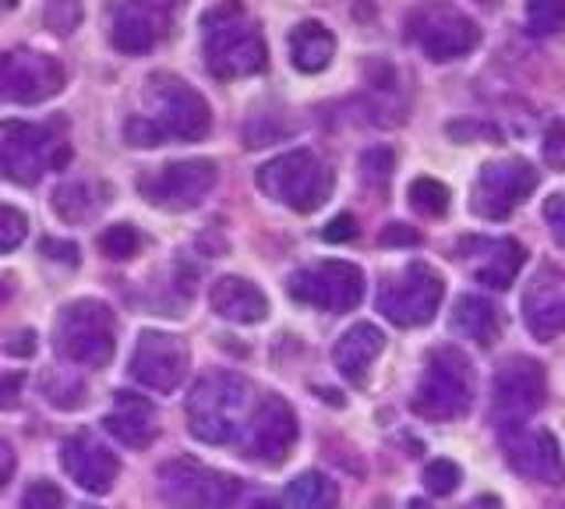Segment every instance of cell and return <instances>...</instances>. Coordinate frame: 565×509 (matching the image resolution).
I'll list each match as a JSON object with an SVG mask.
<instances>
[{
  "instance_id": "6da1fadb",
  "label": "cell",
  "mask_w": 565,
  "mask_h": 509,
  "mask_svg": "<svg viewBox=\"0 0 565 509\" xmlns=\"http://www.w3.org/2000/svg\"><path fill=\"white\" fill-rule=\"evenodd\" d=\"M212 131V110L202 93L173 75H156L149 85V110L124 125L128 146L152 149L163 142H202Z\"/></svg>"
},
{
  "instance_id": "7a4b0ae2",
  "label": "cell",
  "mask_w": 565,
  "mask_h": 509,
  "mask_svg": "<svg viewBox=\"0 0 565 509\" xmlns=\"http://www.w3.org/2000/svg\"><path fill=\"white\" fill-rule=\"evenodd\" d=\"M202 54L212 78L237 82L265 72L269 46L241 0H223L202 14Z\"/></svg>"
},
{
  "instance_id": "3957f363",
  "label": "cell",
  "mask_w": 565,
  "mask_h": 509,
  "mask_svg": "<svg viewBox=\"0 0 565 509\" xmlns=\"http://www.w3.org/2000/svg\"><path fill=\"white\" fill-rule=\"evenodd\" d=\"M247 407H252V382L234 372L205 375L188 396V428L209 446L237 443Z\"/></svg>"
},
{
  "instance_id": "277c9868",
  "label": "cell",
  "mask_w": 565,
  "mask_h": 509,
  "mask_svg": "<svg viewBox=\"0 0 565 509\" xmlns=\"http://www.w3.org/2000/svg\"><path fill=\"white\" fill-rule=\"evenodd\" d=\"M71 160V146L64 125H25V120H4L0 125V181L18 188L40 184L46 170H61Z\"/></svg>"
},
{
  "instance_id": "5b68a950",
  "label": "cell",
  "mask_w": 565,
  "mask_h": 509,
  "mask_svg": "<svg viewBox=\"0 0 565 509\" xmlns=\"http://www.w3.org/2000/svg\"><path fill=\"white\" fill-rule=\"evenodd\" d=\"M53 347H57L61 358L85 368L110 364L117 350L114 308L96 301V297H82V301L64 305L57 322H53Z\"/></svg>"
},
{
  "instance_id": "8992f818",
  "label": "cell",
  "mask_w": 565,
  "mask_h": 509,
  "mask_svg": "<svg viewBox=\"0 0 565 509\" xmlns=\"http://www.w3.org/2000/svg\"><path fill=\"white\" fill-rule=\"evenodd\" d=\"M255 181L273 202L294 209V213H315L332 195V170L311 149L276 156V160L258 167Z\"/></svg>"
},
{
  "instance_id": "52a82bcc",
  "label": "cell",
  "mask_w": 565,
  "mask_h": 509,
  "mask_svg": "<svg viewBox=\"0 0 565 509\" xmlns=\"http://www.w3.org/2000/svg\"><path fill=\"white\" fill-rule=\"evenodd\" d=\"M470 400H473L470 361L459 354L456 347L431 350L428 372H424L417 393L411 400L414 414L428 417V421H452L470 411Z\"/></svg>"
},
{
  "instance_id": "ba28073f",
  "label": "cell",
  "mask_w": 565,
  "mask_h": 509,
  "mask_svg": "<svg viewBox=\"0 0 565 509\" xmlns=\"http://www.w3.org/2000/svg\"><path fill=\"white\" fill-rule=\"evenodd\" d=\"M406 40L417 43L431 61H456L481 43V29L449 0H420L406 19Z\"/></svg>"
},
{
  "instance_id": "9c48e42d",
  "label": "cell",
  "mask_w": 565,
  "mask_h": 509,
  "mask_svg": "<svg viewBox=\"0 0 565 509\" xmlns=\"http://www.w3.org/2000/svg\"><path fill=\"white\" fill-rule=\"evenodd\" d=\"M237 496V478L191 460V456H177L159 467V499L170 509H234Z\"/></svg>"
},
{
  "instance_id": "30bf717a",
  "label": "cell",
  "mask_w": 565,
  "mask_h": 509,
  "mask_svg": "<svg viewBox=\"0 0 565 509\" xmlns=\"http://www.w3.org/2000/svg\"><path fill=\"white\" fill-rule=\"evenodd\" d=\"M441 297H446V279L428 262H411L379 290V311L399 329H417L435 319Z\"/></svg>"
},
{
  "instance_id": "8fae6325",
  "label": "cell",
  "mask_w": 565,
  "mask_h": 509,
  "mask_svg": "<svg viewBox=\"0 0 565 509\" xmlns=\"http://www.w3.org/2000/svg\"><path fill=\"white\" fill-rule=\"evenodd\" d=\"M547 400V372L534 358H505L491 379V417L499 428L526 425L530 414H537Z\"/></svg>"
},
{
  "instance_id": "7c38bea8",
  "label": "cell",
  "mask_w": 565,
  "mask_h": 509,
  "mask_svg": "<svg viewBox=\"0 0 565 509\" xmlns=\"http://www.w3.org/2000/svg\"><path fill=\"white\" fill-rule=\"evenodd\" d=\"M220 170L212 160H181L167 163L152 173H141L138 191L141 199L167 213H188V209L202 205L209 199V191L216 188Z\"/></svg>"
},
{
  "instance_id": "4fadbf2b",
  "label": "cell",
  "mask_w": 565,
  "mask_h": 509,
  "mask_svg": "<svg viewBox=\"0 0 565 509\" xmlns=\"http://www.w3.org/2000/svg\"><path fill=\"white\" fill-rule=\"evenodd\" d=\"M290 297L300 305L343 315L364 301V273L353 262H315L290 276Z\"/></svg>"
},
{
  "instance_id": "5bb4252c",
  "label": "cell",
  "mask_w": 565,
  "mask_h": 509,
  "mask_svg": "<svg viewBox=\"0 0 565 509\" xmlns=\"http://www.w3.org/2000/svg\"><path fill=\"white\" fill-rule=\"evenodd\" d=\"M64 67L40 50H4L0 54V99L4 103H43L64 89Z\"/></svg>"
},
{
  "instance_id": "9a60e30c",
  "label": "cell",
  "mask_w": 565,
  "mask_h": 509,
  "mask_svg": "<svg viewBox=\"0 0 565 509\" xmlns=\"http://www.w3.org/2000/svg\"><path fill=\"white\" fill-rule=\"evenodd\" d=\"M184 0H120L110 14V43L120 54H149L173 29Z\"/></svg>"
},
{
  "instance_id": "2e32d148",
  "label": "cell",
  "mask_w": 565,
  "mask_h": 509,
  "mask_svg": "<svg viewBox=\"0 0 565 509\" xmlns=\"http://www.w3.org/2000/svg\"><path fill=\"white\" fill-rule=\"evenodd\" d=\"M297 443V414L282 396L269 393L262 396L252 414H247V425L241 432V446L252 460L262 464H282L290 456Z\"/></svg>"
},
{
  "instance_id": "e0dca14e",
  "label": "cell",
  "mask_w": 565,
  "mask_h": 509,
  "mask_svg": "<svg viewBox=\"0 0 565 509\" xmlns=\"http://www.w3.org/2000/svg\"><path fill=\"white\" fill-rule=\"evenodd\" d=\"M537 191V170L526 160H499L477 173L473 213L484 220H505Z\"/></svg>"
},
{
  "instance_id": "ac0fdd59",
  "label": "cell",
  "mask_w": 565,
  "mask_h": 509,
  "mask_svg": "<svg viewBox=\"0 0 565 509\" xmlns=\"http://www.w3.org/2000/svg\"><path fill=\"white\" fill-rule=\"evenodd\" d=\"M188 375V347L173 332L146 329L131 354V379L152 393H173Z\"/></svg>"
},
{
  "instance_id": "d6986e66",
  "label": "cell",
  "mask_w": 565,
  "mask_h": 509,
  "mask_svg": "<svg viewBox=\"0 0 565 509\" xmlns=\"http://www.w3.org/2000/svg\"><path fill=\"white\" fill-rule=\"evenodd\" d=\"M502 435V449L509 456V464L523 478L537 481V485H565V460L558 449V438L547 428H526V425H512L499 428Z\"/></svg>"
},
{
  "instance_id": "ffe728a7",
  "label": "cell",
  "mask_w": 565,
  "mask_h": 509,
  "mask_svg": "<svg viewBox=\"0 0 565 509\" xmlns=\"http://www.w3.org/2000/svg\"><path fill=\"white\" fill-rule=\"evenodd\" d=\"M61 460H64V470L71 474V481L85 488L88 496H106L120 474L117 453L110 446H103L99 438L88 432H78L67 438L61 446Z\"/></svg>"
},
{
  "instance_id": "44dd1931",
  "label": "cell",
  "mask_w": 565,
  "mask_h": 509,
  "mask_svg": "<svg viewBox=\"0 0 565 509\" xmlns=\"http://www.w3.org/2000/svg\"><path fill=\"white\" fill-rule=\"evenodd\" d=\"M523 319L537 340H552L565 332V273L544 266L530 276L523 290Z\"/></svg>"
},
{
  "instance_id": "7402d4cb",
  "label": "cell",
  "mask_w": 565,
  "mask_h": 509,
  "mask_svg": "<svg viewBox=\"0 0 565 509\" xmlns=\"http://www.w3.org/2000/svg\"><path fill=\"white\" fill-rule=\"evenodd\" d=\"M103 428L110 432L120 446L146 449V446H152V438L159 432V425H156V407H152L146 396L124 390V393L114 396V407L106 411Z\"/></svg>"
},
{
  "instance_id": "603a6c76",
  "label": "cell",
  "mask_w": 565,
  "mask_h": 509,
  "mask_svg": "<svg viewBox=\"0 0 565 509\" xmlns=\"http://www.w3.org/2000/svg\"><path fill=\"white\" fill-rule=\"evenodd\" d=\"M209 301L220 319L237 326H255L269 315V297L244 276H220L209 290Z\"/></svg>"
},
{
  "instance_id": "cb8c5ba5",
  "label": "cell",
  "mask_w": 565,
  "mask_h": 509,
  "mask_svg": "<svg viewBox=\"0 0 565 509\" xmlns=\"http://www.w3.org/2000/svg\"><path fill=\"white\" fill-rule=\"evenodd\" d=\"M382 347H385V332L375 322H358L343 332L340 343H335L332 361H335V368H340L343 379L361 385L367 379V368L375 364V358L382 354Z\"/></svg>"
},
{
  "instance_id": "d4e9b609",
  "label": "cell",
  "mask_w": 565,
  "mask_h": 509,
  "mask_svg": "<svg viewBox=\"0 0 565 509\" xmlns=\"http://www.w3.org/2000/svg\"><path fill=\"white\" fill-rule=\"evenodd\" d=\"M523 244L512 241V237H502V241H488L484 244V258L473 262V279L477 284H484L491 290H509L516 284V276L523 269Z\"/></svg>"
},
{
  "instance_id": "484cf974",
  "label": "cell",
  "mask_w": 565,
  "mask_h": 509,
  "mask_svg": "<svg viewBox=\"0 0 565 509\" xmlns=\"http://www.w3.org/2000/svg\"><path fill=\"white\" fill-rule=\"evenodd\" d=\"M452 332L477 347H491L502 332V311L484 297H459L452 308Z\"/></svg>"
},
{
  "instance_id": "4316f807",
  "label": "cell",
  "mask_w": 565,
  "mask_h": 509,
  "mask_svg": "<svg viewBox=\"0 0 565 509\" xmlns=\"http://www.w3.org/2000/svg\"><path fill=\"white\" fill-rule=\"evenodd\" d=\"M332 54H335V36L322 22H300L290 32V61L297 72H305V75L326 72L332 64Z\"/></svg>"
},
{
  "instance_id": "83f0119b",
  "label": "cell",
  "mask_w": 565,
  "mask_h": 509,
  "mask_svg": "<svg viewBox=\"0 0 565 509\" xmlns=\"http://www.w3.org/2000/svg\"><path fill=\"white\" fill-rule=\"evenodd\" d=\"M287 499L294 509H335V502H340V485L326 478L322 470H305L290 481Z\"/></svg>"
},
{
  "instance_id": "f1b7e54d",
  "label": "cell",
  "mask_w": 565,
  "mask_h": 509,
  "mask_svg": "<svg viewBox=\"0 0 565 509\" xmlns=\"http://www.w3.org/2000/svg\"><path fill=\"white\" fill-rule=\"evenodd\" d=\"M99 209V202H93V184L75 181L53 191V213H57L64 223H82Z\"/></svg>"
},
{
  "instance_id": "f546056e",
  "label": "cell",
  "mask_w": 565,
  "mask_h": 509,
  "mask_svg": "<svg viewBox=\"0 0 565 509\" xmlns=\"http://www.w3.org/2000/svg\"><path fill=\"white\" fill-rule=\"evenodd\" d=\"M565 29V0H526L530 36H558Z\"/></svg>"
},
{
  "instance_id": "4dcf8cb0",
  "label": "cell",
  "mask_w": 565,
  "mask_h": 509,
  "mask_svg": "<svg viewBox=\"0 0 565 509\" xmlns=\"http://www.w3.org/2000/svg\"><path fill=\"white\" fill-rule=\"evenodd\" d=\"M411 205L420 216H446L449 213V188L435 178H417L411 184Z\"/></svg>"
},
{
  "instance_id": "1f68e13d",
  "label": "cell",
  "mask_w": 565,
  "mask_h": 509,
  "mask_svg": "<svg viewBox=\"0 0 565 509\" xmlns=\"http://www.w3.org/2000/svg\"><path fill=\"white\" fill-rule=\"evenodd\" d=\"M138 244H141V237H138V231H135L131 223H114L110 231H103V234H99V248H103V255H106V258H117V262L131 258V255L138 252Z\"/></svg>"
},
{
  "instance_id": "d6a6232c",
  "label": "cell",
  "mask_w": 565,
  "mask_h": 509,
  "mask_svg": "<svg viewBox=\"0 0 565 509\" xmlns=\"http://www.w3.org/2000/svg\"><path fill=\"white\" fill-rule=\"evenodd\" d=\"M459 481H463V470H459L452 460H431L428 467H424V488L438 499L452 496V491L459 488Z\"/></svg>"
},
{
  "instance_id": "836d02e7",
  "label": "cell",
  "mask_w": 565,
  "mask_h": 509,
  "mask_svg": "<svg viewBox=\"0 0 565 509\" xmlns=\"http://www.w3.org/2000/svg\"><path fill=\"white\" fill-rule=\"evenodd\" d=\"M25 234H29V216L22 213V209L0 202V255L14 252L18 244L25 241Z\"/></svg>"
},
{
  "instance_id": "e575fe53",
  "label": "cell",
  "mask_w": 565,
  "mask_h": 509,
  "mask_svg": "<svg viewBox=\"0 0 565 509\" xmlns=\"http://www.w3.org/2000/svg\"><path fill=\"white\" fill-rule=\"evenodd\" d=\"M82 22V8L78 0H50L46 4V29L61 32V36H71Z\"/></svg>"
},
{
  "instance_id": "d590c367",
  "label": "cell",
  "mask_w": 565,
  "mask_h": 509,
  "mask_svg": "<svg viewBox=\"0 0 565 509\" xmlns=\"http://www.w3.org/2000/svg\"><path fill=\"white\" fill-rule=\"evenodd\" d=\"M22 509H64V491L53 481H32L22 496Z\"/></svg>"
},
{
  "instance_id": "8d00e7d4",
  "label": "cell",
  "mask_w": 565,
  "mask_h": 509,
  "mask_svg": "<svg viewBox=\"0 0 565 509\" xmlns=\"http://www.w3.org/2000/svg\"><path fill=\"white\" fill-rule=\"evenodd\" d=\"M393 167H396L393 149H367V152L361 156L364 181H371V184H385V181H388V173H393Z\"/></svg>"
},
{
  "instance_id": "74e56055",
  "label": "cell",
  "mask_w": 565,
  "mask_h": 509,
  "mask_svg": "<svg viewBox=\"0 0 565 509\" xmlns=\"http://www.w3.org/2000/svg\"><path fill=\"white\" fill-rule=\"evenodd\" d=\"M544 220L552 226V237L565 248V195H552L544 202Z\"/></svg>"
},
{
  "instance_id": "f35d334b",
  "label": "cell",
  "mask_w": 565,
  "mask_h": 509,
  "mask_svg": "<svg viewBox=\"0 0 565 509\" xmlns=\"http://www.w3.org/2000/svg\"><path fill=\"white\" fill-rule=\"evenodd\" d=\"M322 237H326L329 244H347V241L358 237V220H353L350 213L335 216V220L326 226V231H322Z\"/></svg>"
},
{
  "instance_id": "ab89813d",
  "label": "cell",
  "mask_w": 565,
  "mask_h": 509,
  "mask_svg": "<svg viewBox=\"0 0 565 509\" xmlns=\"http://www.w3.org/2000/svg\"><path fill=\"white\" fill-rule=\"evenodd\" d=\"M544 156H547V160H552V163L565 167V125H555L552 131H547Z\"/></svg>"
},
{
  "instance_id": "60d3db41",
  "label": "cell",
  "mask_w": 565,
  "mask_h": 509,
  "mask_svg": "<svg viewBox=\"0 0 565 509\" xmlns=\"http://www.w3.org/2000/svg\"><path fill=\"white\" fill-rule=\"evenodd\" d=\"M43 255L46 258H61V262H67V266H75L78 262V248L71 241H43Z\"/></svg>"
},
{
  "instance_id": "b9f144b4",
  "label": "cell",
  "mask_w": 565,
  "mask_h": 509,
  "mask_svg": "<svg viewBox=\"0 0 565 509\" xmlns=\"http://www.w3.org/2000/svg\"><path fill=\"white\" fill-rule=\"evenodd\" d=\"M11 474H14V449L8 438H0V488L11 481Z\"/></svg>"
},
{
  "instance_id": "7bdbcfd3",
  "label": "cell",
  "mask_w": 565,
  "mask_h": 509,
  "mask_svg": "<svg viewBox=\"0 0 565 509\" xmlns=\"http://www.w3.org/2000/svg\"><path fill=\"white\" fill-rule=\"evenodd\" d=\"M382 244H417V234L406 231L403 223H388V231L382 234Z\"/></svg>"
},
{
  "instance_id": "ee69618b",
  "label": "cell",
  "mask_w": 565,
  "mask_h": 509,
  "mask_svg": "<svg viewBox=\"0 0 565 509\" xmlns=\"http://www.w3.org/2000/svg\"><path fill=\"white\" fill-rule=\"evenodd\" d=\"M18 340H22V343H8V350H11V354H18V358H29L32 350H35V337H32V332H22Z\"/></svg>"
},
{
  "instance_id": "f6af8a7d",
  "label": "cell",
  "mask_w": 565,
  "mask_h": 509,
  "mask_svg": "<svg viewBox=\"0 0 565 509\" xmlns=\"http://www.w3.org/2000/svg\"><path fill=\"white\" fill-rule=\"evenodd\" d=\"M18 385H22V379H0V403H4V407H11V403H14Z\"/></svg>"
},
{
  "instance_id": "bcb514c9",
  "label": "cell",
  "mask_w": 565,
  "mask_h": 509,
  "mask_svg": "<svg viewBox=\"0 0 565 509\" xmlns=\"http://www.w3.org/2000/svg\"><path fill=\"white\" fill-rule=\"evenodd\" d=\"M252 509H279V502H276V499H255Z\"/></svg>"
},
{
  "instance_id": "7dc6e473",
  "label": "cell",
  "mask_w": 565,
  "mask_h": 509,
  "mask_svg": "<svg viewBox=\"0 0 565 509\" xmlns=\"http://www.w3.org/2000/svg\"><path fill=\"white\" fill-rule=\"evenodd\" d=\"M8 297H11V284H8V279H0V305H4Z\"/></svg>"
},
{
  "instance_id": "c3c4849f",
  "label": "cell",
  "mask_w": 565,
  "mask_h": 509,
  "mask_svg": "<svg viewBox=\"0 0 565 509\" xmlns=\"http://www.w3.org/2000/svg\"><path fill=\"white\" fill-rule=\"evenodd\" d=\"M0 8H4V11H8V8H14V0H0Z\"/></svg>"
},
{
  "instance_id": "681fc988",
  "label": "cell",
  "mask_w": 565,
  "mask_h": 509,
  "mask_svg": "<svg viewBox=\"0 0 565 509\" xmlns=\"http://www.w3.org/2000/svg\"><path fill=\"white\" fill-rule=\"evenodd\" d=\"M477 4H494V0H477Z\"/></svg>"
}]
</instances>
